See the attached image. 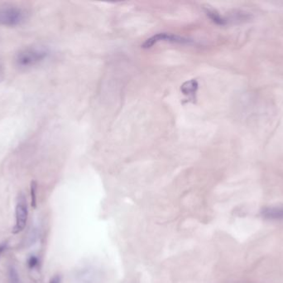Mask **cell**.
Here are the masks:
<instances>
[{"instance_id":"cell-14","label":"cell","mask_w":283,"mask_h":283,"mask_svg":"<svg viewBox=\"0 0 283 283\" xmlns=\"http://www.w3.org/2000/svg\"><path fill=\"white\" fill-rule=\"evenodd\" d=\"M3 77H4V68L0 63V80H2Z\"/></svg>"},{"instance_id":"cell-7","label":"cell","mask_w":283,"mask_h":283,"mask_svg":"<svg viewBox=\"0 0 283 283\" xmlns=\"http://www.w3.org/2000/svg\"><path fill=\"white\" fill-rule=\"evenodd\" d=\"M197 90H198V82L195 79L185 81V83H183L181 87V92L191 100H195V96Z\"/></svg>"},{"instance_id":"cell-5","label":"cell","mask_w":283,"mask_h":283,"mask_svg":"<svg viewBox=\"0 0 283 283\" xmlns=\"http://www.w3.org/2000/svg\"><path fill=\"white\" fill-rule=\"evenodd\" d=\"M102 274L94 267L83 268L78 274L79 283H101Z\"/></svg>"},{"instance_id":"cell-9","label":"cell","mask_w":283,"mask_h":283,"mask_svg":"<svg viewBox=\"0 0 283 283\" xmlns=\"http://www.w3.org/2000/svg\"><path fill=\"white\" fill-rule=\"evenodd\" d=\"M37 184L35 181L31 183V205L33 208H36L37 206Z\"/></svg>"},{"instance_id":"cell-13","label":"cell","mask_w":283,"mask_h":283,"mask_svg":"<svg viewBox=\"0 0 283 283\" xmlns=\"http://www.w3.org/2000/svg\"><path fill=\"white\" fill-rule=\"evenodd\" d=\"M60 279L58 276H54L53 278L51 279L50 283H60Z\"/></svg>"},{"instance_id":"cell-8","label":"cell","mask_w":283,"mask_h":283,"mask_svg":"<svg viewBox=\"0 0 283 283\" xmlns=\"http://www.w3.org/2000/svg\"><path fill=\"white\" fill-rule=\"evenodd\" d=\"M206 14L209 16V18L211 19L214 23L218 25L226 24V19L222 17L221 14L217 13L214 10H210V9H206Z\"/></svg>"},{"instance_id":"cell-10","label":"cell","mask_w":283,"mask_h":283,"mask_svg":"<svg viewBox=\"0 0 283 283\" xmlns=\"http://www.w3.org/2000/svg\"><path fill=\"white\" fill-rule=\"evenodd\" d=\"M9 283H19V277H18V272L14 268H10L9 272Z\"/></svg>"},{"instance_id":"cell-2","label":"cell","mask_w":283,"mask_h":283,"mask_svg":"<svg viewBox=\"0 0 283 283\" xmlns=\"http://www.w3.org/2000/svg\"><path fill=\"white\" fill-rule=\"evenodd\" d=\"M26 15V12L21 8H3L0 9V24L8 27L18 26L24 22Z\"/></svg>"},{"instance_id":"cell-11","label":"cell","mask_w":283,"mask_h":283,"mask_svg":"<svg viewBox=\"0 0 283 283\" xmlns=\"http://www.w3.org/2000/svg\"><path fill=\"white\" fill-rule=\"evenodd\" d=\"M27 264L30 268H34L38 264V259L37 257H30L29 259L27 261Z\"/></svg>"},{"instance_id":"cell-6","label":"cell","mask_w":283,"mask_h":283,"mask_svg":"<svg viewBox=\"0 0 283 283\" xmlns=\"http://www.w3.org/2000/svg\"><path fill=\"white\" fill-rule=\"evenodd\" d=\"M262 215L269 220H282L283 208L281 207H268L262 210Z\"/></svg>"},{"instance_id":"cell-4","label":"cell","mask_w":283,"mask_h":283,"mask_svg":"<svg viewBox=\"0 0 283 283\" xmlns=\"http://www.w3.org/2000/svg\"><path fill=\"white\" fill-rule=\"evenodd\" d=\"M161 41H167V42L180 43V44H190V43H192V40L183 38V37L177 36V35H175V34H167V33H160V34H156V35L151 37L150 39H147L142 47H143V48L147 49V48L152 47V46L155 45L156 43H159Z\"/></svg>"},{"instance_id":"cell-3","label":"cell","mask_w":283,"mask_h":283,"mask_svg":"<svg viewBox=\"0 0 283 283\" xmlns=\"http://www.w3.org/2000/svg\"><path fill=\"white\" fill-rule=\"evenodd\" d=\"M27 202L23 196H21L16 206V223L12 233L14 234H19L24 230L27 225Z\"/></svg>"},{"instance_id":"cell-12","label":"cell","mask_w":283,"mask_h":283,"mask_svg":"<svg viewBox=\"0 0 283 283\" xmlns=\"http://www.w3.org/2000/svg\"><path fill=\"white\" fill-rule=\"evenodd\" d=\"M7 248V243H0V255Z\"/></svg>"},{"instance_id":"cell-1","label":"cell","mask_w":283,"mask_h":283,"mask_svg":"<svg viewBox=\"0 0 283 283\" xmlns=\"http://www.w3.org/2000/svg\"><path fill=\"white\" fill-rule=\"evenodd\" d=\"M47 51L44 48L30 47L21 50L16 56V64L18 68H28L43 61L47 56Z\"/></svg>"}]
</instances>
